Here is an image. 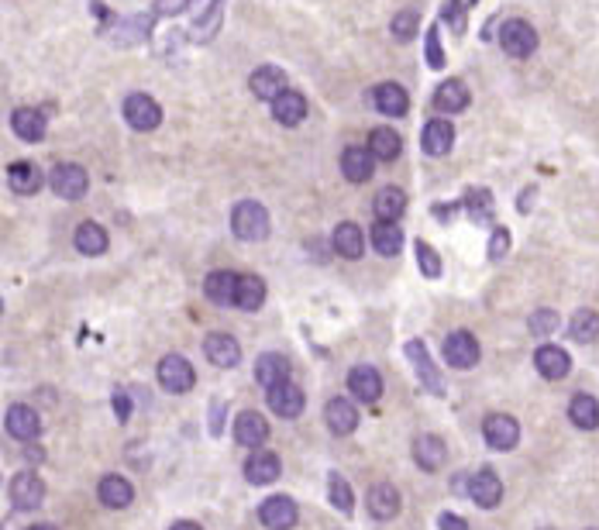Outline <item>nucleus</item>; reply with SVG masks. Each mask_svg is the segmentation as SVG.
<instances>
[{"label": "nucleus", "mask_w": 599, "mask_h": 530, "mask_svg": "<svg viewBox=\"0 0 599 530\" xmlns=\"http://www.w3.org/2000/svg\"><path fill=\"white\" fill-rule=\"evenodd\" d=\"M231 231L242 238V242H262L269 235V214L262 203L255 200H242L231 214Z\"/></svg>", "instance_id": "nucleus-1"}, {"label": "nucleus", "mask_w": 599, "mask_h": 530, "mask_svg": "<svg viewBox=\"0 0 599 530\" xmlns=\"http://www.w3.org/2000/svg\"><path fill=\"white\" fill-rule=\"evenodd\" d=\"M48 186H52L56 197L80 200L90 190V176H87V169L76 166V162H59V166L48 173Z\"/></svg>", "instance_id": "nucleus-2"}, {"label": "nucleus", "mask_w": 599, "mask_h": 530, "mask_svg": "<svg viewBox=\"0 0 599 530\" xmlns=\"http://www.w3.org/2000/svg\"><path fill=\"white\" fill-rule=\"evenodd\" d=\"M124 121L132 124L134 132H156L158 124H162V107L149 93H132L124 100Z\"/></svg>", "instance_id": "nucleus-3"}, {"label": "nucleus", "mask_w": 599, "mask_h": 530, "mask_svg": "<svg viewBox=\"0 0 599 530\" xmlns=\"http://www.w3.org/2000/svg\"><path fill=\"white\" fill-rule=\"evenodd\" d=\"M500 45H503V52L513 56V59H527L534 48H537V31H534L527 21H520V18H513L500 28Z\"/></svg>", "instance_id": "nucleus-4"}, {"label": "nucleus", "mask_w": 599, "mask_h": 530, "mask_svg": "<svg viewBox=\"0 0 599 530\" xmlns=\"http://www.w3.org/2000/svg\"><path fill=\"white\" fill-rule=\"evenodd\" d=\"M483 438L489 441V448L496 451H513L517 441H520V423L510 417V414H489L483 420Z\"/></svg>", "instance_id": "nucleus-5"}, {"label": "nucleus", "mask_w": 599, "mask_h": 530, "mask_svg": "<svg viewBox=\"0 0 599 530\" xmlns=\"http://www.w3.org/2000/svg\"><path fill=\"white\" fill-rule=\"evenodd\" d=\"M193 365L183 358V355H166L162 362H158V382H162V389H169V393H190V386H193Z\"/></svg>", "instance_id": "nucleus-6"}, {"label": "nucleus", "mask_w": 599, "mask_h": 530, "mask_svg": "<svg viewBox=\"0 0 599 530\" xmlns=\"http://www.w3.org/2000/svg\"><path fill=\"white\" fill-rule=\"evenodd\" d=\"M406 358H410V365H414V372H417L424 389L434 393V397H444L441 372L434 369V362H431V355L424 348V341H406Z\"/></svg>", "instance_id": "nucleus-7"}, {"label": "nucleus", "mask_w": 599, "mask_h": 530, "mask_svg": "<svg viewBox=\"0 0 599 530\" xmlns=\"http://www.w3.org/2000/svg\"><path fill=\"white\" fill-rule=\"evenodd\" d=\"M444 358L451 369H472L479 362V341L468 331H451L444 338Z\"/></svg>", "instance_id": "nucleus-8"}, {"label": "nucleus", "mask_w": 599, "mask_h": 530, "mask_svg": "<svg viewBox=\"0 0 599 530\" xmlns=\"http://www.w3.org/2000/svg\"><path fill=\"white\" fill-rule=\"evenodd\" d=\"M269 406H272V414H279V417H300L304 414V389L296 386V382H276V386H269Z\"/></svg>", "instance_id": "nucleus-9"}, {"label": "nucleus", "mask_w": 599, "mask_h": 530, "mask_svg": "<svg viewBox=\"0 0 599 530\" xmlns=\"http://www.w3.org/2000/svg\"><path fill=\"white\" fill-rule=\"evenodd\" d=\"M468 496L483 509L500 507V500H503V483H500V475H496L492 468H479V472L468 479Z\"/></svg>", "instance_id": "nucleus-10"}, {"label": "nucleus", "mask_w": 599, "mask_h": 530, "mask_svg": "<svg viewBox=\"0 0 599 530\" xmlns=\"http://www.w3.org/2000/svg\"><path fill=\"white\" fill-rule=\"evenodd\" d=\"M42 183H45L42 169L35 162H28V158H18V162L7 166V186L14 193H21V197H35L42 190Z\"/></svg>", "instance_id": "nucleus-11"}, {"label": "nucleus", "mask_w": 599, "mask_h": 530, "mask_svg": "<svg viewBox=\"0 0 599 530\" xmlns=\"http://www.w3.org/2000/svg\"><path fill=\"white\" fill-rule=\"evenodd\" d=\"M11 500H14V507H18V509L42 507L45 483L39 479V475H35V472H18V475L11 479Z\"/></svg>", "instance_id": "nucleus-12"}, {"label": "nucleus", "mask_w": 599, "mask_h": 530, "mask_svg": "<svg viewBox=\"0 0 599 530\" xmlns=\"http://www.w3.org/2000/svg\"><path fill=\"white\" fill-rule=\"evenodd\" d=\"M259 517H262V524L269 530H293L300 513H296V503L289 496H269L262 509H259Z\"/></svg>", "instance_id": "nucleus-13"}, {"label": "nucleus", "mask_w": 599, "mask_h": 530, "mask_svg": "<svg viewBox=\"0 0 599 530\" xmlns=\"http://www.w3.org/2000/svg\"><path fill=\"white\" fill-rule=\"evenodd\" d=\"M7 434H14L18 441H35L39 438V431H42V420L39 414L31 410V406H24V403H14V406H7Z\"/></svg>", "instance_id": "nucleus-14"}, {"label": "nucleus", "mask_w": 599, "mask_h": 530, "mask_svg": "<svg viewBox=\"0 0 599 530\" xmlns=\"http://www.w3.org/2000/svg\"><path fill=\"white\" fill-rule=\"evenodd\" d=\"M272 117H276L283 128H296V124L307 117V97L287 87L276 100H272Z\"/></svg>", "instance_id": "nucleus-15"}, {"label": "nucleus", "mask_w": 599, "mask_h": 530, "mask_svg": "<svg viewBox=\"0 0 599 530\" xmlns=\"http://www.w3.org/2000/svg\"><path fill=\"white\" fill-rule=\"evenodd\" d=\"M203 352H207V358H210L218 369H235V365L242 362V345H238L231 334H207Z\"/></svg>", "instance_id": "nucleus-16"}, {"label": "nucleus", "mask_w": 599, "mask_h": 530, "mask_svg": "<svg viewBox=\"0 0 599 530\" xmlns=\"http://www.w3.org/2000/svg\"><path fill=\"white\" fill-rule=\"evenodd\" d=\"M534 365H537V372L544 379H565L572 372V358L565 348H558V345H541L537 352H534Z\"/></svg>", "instance_id": "nucleus-17"}, {"label": "nucleus", "mask_w": 599, "mask_h": 530, "mask_svg": "<svg viewBox=\"0 0 599 530\" xmlns=\"http://www.w3.org/2000/svg\"><path fill=\"white\" fill-rule=\"evenodd\" d=\"M11 128H14V134H18L21 141H28V145L45 141V132H48L45 114L35 111V107H18V111L11 114Z\"/></svg>", "instance_id": "nucleus-18"}, {"label": "nucleus", "mask_w": 599, "mask_h": 530, "mask_svg": "<svg viewBox=\"0 0 599 530\" xmlns=\"http://www.w3.org/2000/svg\"><path fill=\"white\" fill-rule=\"evenodd\" d=\"M451 145H455V128H451V121L434 117V121H427V124H424L421 149L427 155H448L451 152Z\"/></svg>", "instance_id": "nucleus-19"}, {"label": "nucleus", "mask_w": 599, "mask_h": 530, "mask_svg": "<svg viewBox=\"0 0 599 530\" xmlns=\"http://www.w3.org/2000/svg\"><path fill=\"white\" fill-rule=\"evenodd\" d=\"M341 173H345L348 183H369L372 173H376V158L369 155V149L352 145V149H345V155H341Z\"/></svg>", "instance_id": "nucleus-20"}, {"label": "nucleus", "mask_w": 599, "mask_h": 530, "mask_svg": "<svg viewBox=\"0 0 599 530\" xmlns=\"http://www.w3.org/2000/svg\"><path fill=\"white\" fill-rule=\"evenodd\" d=\"M348 389L352 397L362 399V403H376L382 397V376H379L372 365H355L348 372Z\"/></svg>", "instance_id": "nucleus-21"}, {"label": "nucleus", "mask_w": 599, "mask_h": 530, "mask_svg": "<svg viewBox=\"0 0 599 530\" xmlns=\"http://www.w3.org/2000/svg\"><path fill=\"white\" fill-rule=\"evenodd\" d=\"M248 87H252V93L259 97V100H276L283 90H287V73L279 66H262L252 73V80H248Z\"/></svg>", "instance_id": "nucleus-22"}, {"label": "nucleus", "mask_w": 599, "mask_h": 530, "mask_svg": "<svg viewBox=\"0 0 599 530\" xmlns=\"http://www.w3.org/2000/svg\"><path fill=\"white\" fill-rule=\"evenodd\" d=\"M97 496H100V503L107 509H124V507H132L134 486L124 475H104L100 486H97Z\"/></svg>", "instance_id": "nucleus-23"}, {"label": "nucleus", "mask_w": 599, "mask_h": 530, "mask_svg": "<svg viewBox=\"0 0 599 530\" xmlns=\"http://www.w3.org/2000/svg\"><path fill=\"white\" fill-rule=\"evenodd\" d=\"M266 438H269V423L262 414H255V410L238 414V420H235V441L244 444V448H259Z\"/></svg>", "instance_id": "nucleus-24"}, {"label": "nucleus", "mask_w": 599, "mask_h": 530, "mask_svg": "<svg viewBox=\"0 0 599 530\" xmlns=\"http://www.w3.org/2000/svg\"><path fill=\"white\" fill-rule=\"evenodd\" d=\"M372 104H376L379 114H389V117H403L410 111V97L399 83H379L372 90Z\"/></svg>", "instance_id": "nucleus-25"}, {"label": "nucleus", "mask_w": 599, "mask_h": 530, "mask_svg": "<svg viewBox=\"0 0 599 530\" xmlns=\"http://www.w3.org/2000/svg\"><path fill=\"white\" fill-rule=\"evenodd\" d=\"M414 462L421 465L424 472H438L444 462H448V448L438 434H421L414 441Z\"/></svg>", "instance_id": "nucleus-26"}, {"label": "nucleus", "mask_w": 599, "mask_h": 530, "mask_svg": "<svg viewBox=\"0 0 599 530\" xmlns=\"http://www.w3.org/2000/svg\"><path fill=\"white\" fill-rule=\"evenodd\" d=\"M279 458L272 455V451H255L248 465H244V479L252 483V486H269V483H276L279 479Z\"/></svg>", "instance_id": "nucleus-27"}, {"label": "nucleus", "mask_w": 599, "mask_h": 530, "mask_svg": "<svg viewBox=\"0 0 599 530\" xmlns=\"http://www.w3.org/2000/svg\"><path fill=\"white\" fill-rule=\"evenodd\" d=\"M331 248L341 259H358V255L365 252V235H362V227L352 221L338 224L331 235Z\"/></svg>", "instance_id": "nucleus-28"}, {"label": "nucleus", "mask_w": 599, "mask_h": 530, "mask_svg": "<svg viewBox=\"0 0 599 530\" xmlns=\"http://www.w3.org/2000/svg\"><path fill=\"white\" fill-rule=\"evenodd\" d=\"M365 503H369V513H372L376 520H393L399 513V492L389 486V483H379V486L369 489Z\"/></svg>", "instance_id": "nucleus-29"}, {"label": "nucleus", "mask_w": 599, "mask_h": 530, "mask_svg": "<svg viewBox=\"0 0 599 530\" xmlns=\"http://www.w3.org/2000/svg\"><path fill=\"white\" fill-rule=\"evenodd\" d=\"M324 417H328V427H331L338 438H345V434H352L358 427V410L348 403V399H331L328 406H324Z\"/></svg>", "instance_id": "nucleus-30"}, {"label": "nucleus", "mask_w": 599, "mask_h": 530, "mask_svg": "<svg viewBox=\"0 0 599 530\" xmlns=\"http://www.w3.org/2000/svg\"><path fill=\"white\" fill-rule=\"evenodd\" d=\"M73 244L80 255H104L107 252V231L97 221H83L73 235Z\"/></svg>", "instance_id": "nucleus-31"}, {"label": "nucleus", "mask_w": 599, "mask_h": 530, "mask_svg": "<svg viewBox=\"0 0 599 530\" xmlns=\"http://www.w3.org/2000/svg\"><path fill=\"white\" fill-rule=\"evenodd\" d=\"M235 286H238V272H210L207 276V283H203V293H207V300H214L218 307H227V303H235Z\"/></svg>", "instance_id": "nucleus-32"}, {"label": "nucleus", "mask_w": 599, "mask_h": 530, "mask_svg": "<svg viewBox=\"0 0 599 530\" xmlns=\"http://www.w3.org/2000/svg\"><path fill=\"white\" fill-rule=\"evenodd\" d=\"M569 420L576 423L578 431H596L599 427V399L589 393H578L569 403Z\"/></svg>", "instance_id": "nucleus-33"}, {"label": "nucleus", "mask_w": 599, "mask_h": 530, "mask_svg": "<svg viewBox=\"0 0 599 530\" xmlns=\"http://www.w3.org/2000/svg\"><path fill=\"white\" fill-rule=\"evenodd\" d=\"M434 107L448 114H458L468 107V87L462 80H448L441 87L434 90Z\"/></svg>", "instance_id": "nucleus-34"}, {"label": "nucleus", "mask_w": 599, "mask_h": 530, "mask_svg": "<svg viewBox=\"0 0 599 530\" xmlns=\"http://www.w3.org/2000/svg\"><path fill=\"white\" fill-rule=\"evenodd\" d=\"M372 248H376L379 255H399V248H403V231H399L397 221H376L372 224Z\"/></svg>", "instance_id": "nucleus-35"}, {"label": "nucleus", "mask_w": 599, "mask_h": 530, "mask_svg": "<svg viewBox=\"0 0 599 530\" xmlns=\"http://www.w3.org/2000/svg\"><path fill=\"white\" fill-rule=\"evenodd\" d=\"M399 152H403V138H399L393 128H376V132L369 134V155H372V158L393 162Z\"/></svg>", "instance_id": "nucleus-36"}, {"label": "nucleus", "mask_w": 599, "mask_h": 530, "mask_svg": "<svg viewBox=\"0 0 599 530\" xmlns=\"http://www.w3.org/2000/svg\"><path fill=\"white\" fill-rule=\"evenodd\" d=\"M266 303V283L259 276H238V286H235V307L242 310H259Z\"/></svg>", "instance_id": "nucleus-37"}, {"label": "nucleus", "mask_w": 599, "mask_h": 530, "mask_svg": "<svg viewBox=\"0 0 599 530\" xmlns=\"http://www.w3.org/2000/svg\"><path fill=\"white\" fill-rule=\"evenodd\" d=\"M372 210H376L379 221H399V218H403V210H406V193L397 190V186H386V190H379L376 193Z\"/></svg>", "instance_id": "nucleus-38"}, {"label": "nucleus", "mask_w": 599, "mask_h": 530, "mask_svg": "<svg viewBox=\"0 0 599 530\" xmlns=\"http://www.w3.org/2000/svg\"><path fill=\"white\" fill-rule=\"evenodd\" d=\"M255 379L262 382V386H276V382H283V379H289V358H283V355H262L259 358V365H255Z\"/></svg>", "instance_id": "nucleus-39"}, {"label": "nucleus", "mask_w": 599, "mask_h": 530, "mask_svg": "<svg viewBox=\"0 0 599 530\" xmlns=\"http://www.w3.org/2000/svg\"><path fill=\"white\" fill-rule=\"evenodd\" d=\"M221 18H224V0H210V7L197 14V24H193L197 31H193V38H197V42H210V38L218 35V28H221Z\"/></svg>", "instance_id": "nucleus-40"}, {"label": "nucleus", "mask_w": 599, "mask_h": 530, "mask_svg": "<svg viewBox=\"0 0 599 530\" xmlns=\"http://www.w3.org/2000/svg\"><path fill=\"white\" fill-rule=\"evenodd\" d=\"M569 334L576 338L578 345H593L599 338V313L596 310H576L572 324H569Z\"/></svg>", "instance_id": "nucleus-41"}, {"label": "nucleus", "mask_w": 599, "mask_h": 530, "mask_svg": "<svg viewBox=\"0 0 599 530\" xmlns=\"http://www.w3.org/2000/svg\"><path fill=\"white\" fill-rule=\"evenodd\" d=\"M389 31H393L397 42H414L417 31H421V14H417V11H399V14H393Z\"/></svg>", "instance_id": "nucleus-42"}, {"label": "nucleus", "mask_w": 599, "mask_h": 530, "mask_svg": "<svg viewBox=\"0 0 599 530\" xmlns=\"http://www.w3.org/2000/svg\"><path fill=\"white\" fill-rule=\"evenodd\" d=\"M466 210H468V218H472L475 224L492 221V197H489V190H468Z\"/></svg>", "instance_id": "nucleus-43"}, {"label": "nucleus", "mask_w": 599, "mask_h": 530, "mask_svg": "<svg viewBox=\"0 0 599 530\" xmlns=\"http://www.w3.org/2000/svg\"><path fill=\"white\" fill-rule=\"evenodd\" d=\"M328 489H331V507L341 509V513H352L355 509V500H352V486L334 472L331 479H328Z\"/></svg>", "instance_id": "nucleus-44"}, {"label": "nucleus", "mask_w": 599, "mask_h": 530, "mask_svg": "<svg viewBox=\"0 0 599 530\" xmlns=\"http://www.w3.org/2000/svg\"><path fill=\"white\" fill-rule=\"evenodd\" d=\"M417 265H421V272L427 279H438V276H441V259H438V252L427 242H417Z\"/></svg>", "instance_id": "nucleus-45"}, {"label": "nucleus", "mask_w": 599, "mask_h": 530, "mask_svg": "<svg viewBox=\"0 0 599 530\" xmlns=\"http://www.w3.org/2000/svg\"><path fill=\"white\" fill-rule=\"evenodd\" d=\"M527 328H531V334H537V338L558 331V313L555 310H534L531 321H527Z\"/></svg>", "instance_id": "nucleus-46"}, {"label": "nucleus", "mask_w": 599, "mask_h": 530, "mask_svg": "<svg viewBox=\"0 0 599 530\" xmlns=\"http://www.w3.org/2000/svg\"><path fill=\"white\" fill-rule=\"evenodd\" d=\"M507 252H510V231H507V227H496L492 238H489V259L500 262Z\"/></svg>", "instance_id": "nucleus-47"}, {"label": "nucleus", "mask_w": 599, "mask_h": 530, "mask_svg": "<svg viewBox=\"0 0 599 530\" xmlns=\"http://www.w3.org/2000/svg\"><path fill=\"white\" fill-rule=\"evenodd\" d=\"M427 63H431V69L444 66V52H441V42H438V28H431V31H427Z\"/></svg>", "instance_id": "nucleus-48"}, {"label": "nucleus", "mask_w": 599, "mask_h": 530, "mask_svg": "<svg viewBox=\"0 0 599 530\" xmlns=\"http://www.w3.org/2000/svg\"><path fill=\"white\" fill-rule=\"evenodd\" d=\"M114 410H117V420L132 417V399H128L124 389H121V393H114Z\"/></svg>", "instance_id": "nucleus-49"}, {"label": "nucleus", "mask_w": 599, "mask_h": 530, "mask_svg": "<svg viewBox=\"0 0 599 530\" xmlns=\"http://www.w3.org/2000/svg\"><path fill=\"white\" fill-rule=\"evenodd\" d=\"M438 524H441V530H468L466 520H462V517H455V513H444Z\"/></svg>", "instance_id": "nucleus-50"}, {"label": "nucleus", "mask_w": 599, "mask_h": 530, "mask_svg": "<svg viewBox=\"0 0 599 530\" xmlns=\"http://www.w3.org/2000/svg\"><path fill=\"white\" fill-rule=\"evenodd\" d=\"M169 530H203L200 524H193V520H179V524H173Z\"/></svg>", "instance_id": "nucleus-51"}, {"label": "nucleus", "mask_w": 599, "mask_h": 530, "mask_svg": "<svg viewBox=\"0 0 599 530\" xmlns=\"http://www.w3.org/2000/svg\"><path fill=\"white\" fill-rule=\"evenodd\" d=\"M28 530H56V527H48V524H35V527H28Z\"/></svg>", "instance_id": "nucleus-52"}, {"label": "nucleus", "mask_w": 599, "mask_h": 530, "mask_svg": "<svg viewBox=\"0 0 599 530\" xmlns=\"http://www.w3.org/2000/svg\"><path fill=\"white\" fill-rule=\"evenodd\" d=\"M186 7H200V11H203V4H200V0H186Z\"/></svg>", "instance_id": "nucleus-53"}]
</instances>
